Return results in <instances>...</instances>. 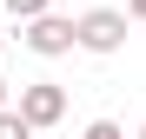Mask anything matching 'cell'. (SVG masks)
Listing matches in <instances>:
<instances>
[{
    "instance_id": "6da1fadb",
    "label": "cell",
    "mask_w": 146,
    "mask_h": 139,
    "mask_svg": "<svg viewBox=\"0 0 146 139\" xmlns=\"http://www.w3.org/2000/svg\"><path fill=\"white\" fill-rule=\"evenodd\" d=\"M20 40H27L40 60H60V53H73V46H80V20L40 13V20H27V33H20Z\"/></svg>"
},
{
    "instance_id": "277c9868",
    "label": "cell",
    "mask_w": 146,
    "mask_h": 139,
    "mask_svg": "<svg viewBox=\"0 0 146 139\" xmlns=\"http://www.w3.org/2000/svg\"><path fill=\"white\" fill-rule=\"evenodd\" d=\"M33 132H40V126H33L20 106H7V113H0V139H33Z\"/></svg>"
},
{
    "instance_id": "9c48e42d",
    "label": "cell",
    "mask_w": 146,
    "mask_h": 139,
    "mask_svg": "<svg viewBox=\"0 0 146 139\" xmlns=\"http://www.w3.org/2000/svg\"><path fill=\"white\" fill-rule=\"evenodd\" d=\"M139 139H146V126H139Z\"/></svg>"
},
{
    "instance_id": "30bf717a",
    "label": "cell",
    "mask_w": 146,
    "mask_h": 139,
    "mask_svg": "<svg viewBox=\"0 0 146 139\" xmlns=\"http://www.w3.org/2000/svg\"><path fill=\"white\" fill-rule=\"evenodd\" d=\"M0 40H7V33H0Z\"/></svg>"
},
{
    "instance_id": "5b68a950",
    "label": "cell",
    "mask_w": 146,
    "mask_h": 139,
    "mask_svg": "<svg viewBox=\"0 0 146 139\" xmlns=\"http://www.w3.org/2000/svg\"><path fill=\"white\" fill-rule=\"evenodd\" d=\"M0 7H7L20 27H27V20H40V13H53V0H0Z\"/></svg>"
},
{
    "instance_id": "3957f363",
    "label": "cell",
    "mask_w": 146,
    "mask_h": 139,
    "mask_svg": "<svg viewBox=\"0 0 146 139\" xmlns=\"http://www.w3.org/2000/svg\"><path fill=\"white\" fill-rule=\"evenodd\" d=\"M20 113H27L33 126H60V119H66V86H53V80L20 86Z\"/></svg>"
},
{
    "instance_id": "ba28073f",
    "label": "cell",
    "mask_w": 146,
    "mask_h": 139,
    "mask_svg": "<svg viewBox=\"0 0 146 139\" xmlns=\"http://www.w3.org/2000/svg\"><path fill=\"white\" fill-rule=\"evenodd\" d=\"M0 113H7V80H0Z\"/></svg>"
},
{
    "instance_id": "52a82bcc",
    "label": "cell",
    "mask_w": 146,
    "mask_h": 139,
    "mask_svg": "<svg viewBox=\"0 0 146 139\" xmlns=\"http://www.w3.org/2000/svg\"><path fill=\"white\" fill-rule=\"evenodd\" d=\"M126 13H133V20H146V0H126Z\"/></svg>"
},
{
    "instance_id": "8992f818",
    "label": "cell",
    "mask_w": 146,
    "mask_h": 139,
    "mask_svg": "<svg viewBox=\"0 0 146 139\" xmlns=\"http://www.w3.org/2000/svg\"><path fill=\"white\" fill-rule=\"evenodd\" d=\"M80 139H126V132H119V126H113V119H93V126H86V132H80Z\"/></svg>"
},
{
    "instance_id": "7a4b0ae2",
    "label": "cell",
    "mask_w": 146,
    "mask_h": 139,
    "mask_svg": "<svg viewBox=\"0 0 146 139\" xmlns=\"http://www.w3.org/2000/svg\"><path fill=\"white\" fill-rule=\"evenodd\" d=\"M126 20L133 13H113V7L80 13V53H119L126 46Z\"/></svg>"
}]
</instances>
